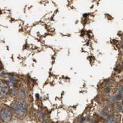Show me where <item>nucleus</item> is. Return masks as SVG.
Masks as SVG:
<instances>
[{"instance_id":"nucleus-1","label":"nucleus","mask_w":123,"mask_h":123,"mask_svg":"<svg viewBox=\"0 0 123 123\" xmlns=\"http://www.w3.org/2000/svg\"><path fill=\"white\" fill-rule=\"evenodd\" d=\"M13 110L17 115L24 117L27 112V105L24 101L19 100L13 105Z\"/></svg>"},{"instance_id":"nucleus-2","label":"nucleus","mask_w":123,"mask_h":123,"mask_svg":"<svg viewBox=\"0 0 123 123\" xmlns=\"http://www.w3.org/2000/svg\"><path fill=\"white\" fill-rule=\"evenodd\" d=\"M12 113H11L9 110L5 108H3L1 110V119L3 121L8 122L11 121L12 119Z\"/></svg>"},{"instance_id":"nucleus-3","label":"nucleus","mask_w":123,"mask_h":123,"mask_svg":"<svg viewBox=\"0 0 123 123\" xmlns=\"http://www.w3.org/2000/svg\"><path fill=\"white\" fill-rule=\"evenodd\" d=\"M0 88H1V90H0V94H1V97H3L5 96L6 94H7V92L9 91V87L7 86V84L3 81L1 82V86H0Z\"/></svg>"},{"instance_id":"nucleus-4","label":"nucleus","mask_w":123,"mask_h":123,"mask_svg":"<svg viewBox=\"0 0 123 123\" xmlns=\"http://www.w3.org/2000/svg\"><path fill=\"white\" fill-rule=\"evenodd\" d=\"M6 83L7 84H9L10 85L12 86L13 87H17V80L15 76L10 75L7 80H6Z\"/></svg>"},{"instance_id":"nucleus-5","label":"nucleus","mask_w":123,"mask_h":123,"mask_svg":"<svg viewBox=\"0 0 123 123\" xmlns=\"http://www.w3.org/2000/svg\"><path fill=\"white\" fill-rule=\"evenodd\" d=\"M105 123H116V117L114 115H111L108 116L105 120Z\"/></svg>"},{"instance_id":"nucleus-6","label":"nucleus","mask_w":123,"mask_h":123,"mask_svg":"<svg viewBox=\"0 0 123 123\" xmlns=\"http://www.w3.org/2000/svg\"><path fill=\"white\" fill-rule=\"evenodd\" d=\"M109 113H110L109 109H108V108H104V109L101 111L100 115L101 116H106L109 115Z\"/></svg>"},{"instance_id":"nucleus-7","label":"nucleus","mask_w":123,"mask_h":123,"mask_svg":"<svg viewBox=\"0 0 123 123\" xmlns=\"http://www.w3.org/2000/svg\"><path fill=\"white\" fill-rule=\"evenodd\" d=\"M18 96L22 98H25V96H26V92L24 89H21L20 90L19 92H18Z\"/></svg>"},{"instance_id":"nucleus-8","label":"nucleus","mask_w":123,"mask_h":123,"mask_svg":"<svg viewBox=\"0 0 123 123\" xmlns=\"http://www.w3.org/2000/svg\"><path fill=\"white\" fill-rule=\"evenodd\" d=\"M108 100L109 101L110 103H112V104H115V102H116V100H117V98H116V97L111 95V96H110L109 97H108Z\"/></svg>"},{"instance_id":"nucleus-9","label":"nucleus","mask_w":123,"mask_h":123,"mask_svg":"<svg viewBox=\"0 0 123 123\" xmlns=\"http://www.w3.org/2000/svg\"><path fill=\"white\" fill-rule=\"evenodd\" d=\"M11 93L12 95H17V93H18V89H17V87H13V88L11 91Z\"/></svg>"},{"instance_id":"nucleus-10","label":"nucleus","mask_w":123,"mask_h":123,"mask_svg":"<svg viewBox=\"0 0 123 123\" xmlns=\"http://www.w3.org/2000/svg\"><path fill=\"white\" fill-rule=\"evenodd\" d=\"M115 110H116V111L117 112V113H119V112H121V111H123V108H122V106H121V105H117V106H116V108H115Z\"/></svg>"},{"instance_id":"nucleus-11","label":"nucleus","mask_w":123,"mask_h":123,"mask_svg":"<svg viewBox=\"0 0 123 123\" xmlns=\"http://www.w3.org/2000/svg\"><path fill=\"white\" fill-rule=\"evenodd\" d=\"M104 92L106 94H110L111 92V89L109 87H105V88H104Z\"/></svg>"},{"instance_id":"nucleus-12","label":"nucleus","mask_w":123,"mask_h":123,"mask_svg":"<svg viewBox=\"0 0 123 123\" xmlns=\"http://www.w3.org/2000/svg\"><path fill=\"white\" fill-rule=\"evenodd\" d=\"M123 94V86H121L118 89H117L116 94Z\"/></svg>"},{"instance_id":"nucleus-13","label":"nucleus","mask_w":123,"mask_h":123,"mask_svg":"<svg viewBox=\"0 0 123 123\" xmlns=\"http://www.w3.org/2000/svg\"><path fill=\"white\" fill-rule=\"evenodd\" d=\"M117 95V97H116V98L118 100H123V94H116Z\"/></svg>"},{"instance_id":"nucleus-14","label":"nucleus","mask_w":123,"mask_h":123,"mask_svg":"<svg viewBox=\"0 0 123 123\" xmlns=\"http://www.w3.org/2000/svg\"><path fill=\"white\" fill-rule=\"evenodd\" d=\"M39 117H40V119H44L46 117V114H44V113H41L39 115Z\"/></svg>"},{"instance_id":"nucleus-15","label":"nucleus","mask_w":123,"mask_h":123,"mask_svg":"<svg viewBox=\"0 0 123 123\" xmlns=\"http://www.w3.org/2000/svg\"><path fill=\"white\" fill-rule=\"evenodd\" d=\"M85 118L84 117H81L80 119H78L79 123H84L85 122Z\"/></svg>"},{"instance_id":"nucleus-16","label":"nucleus","mask_w":123,"mask_h":123,"mask_svg":"<svg viewBox=\"0 0 123 123\" xmlns=\"http://www.w3.org/2000/svg\"><path fill=\"white\" fill-rule=\"evenodd\" d=\"M36 97H37V99H39V95L38 94H36Z\"/></svg>"},{"instance_id":"nucleus-17","label":"nucleus","mask_w":123,"mask_h":123,"mask_svg":"<svg viewBox=\"0 0 123 123\" xmlns=\"http://www.w3.org/2000/svg\"><path fill=\"white\" fill-rule=\"evenodd\" d=\"M122 104H123V99L122 100Z\"/></svg>"},{"instance_id":"nucleus-18","label":"nucleus","mask_w":123,"mask_h":123,"mask_svg":"<svg viewBox=\"0 0 123 123\" xmlns=\"http://www.w3.org/2000/svg\"><path fill=\"white\" fill-rule=\"evenodd\" d=\"M122 39H123V37H122Z\"/></svg>"},{"instance_id":"nucleus-19","label":"nucleus","mask_w":123,"mask_h":123,"mask_svg":"<svg viewBox=\"0 0 123 123\" xmlns=\"http://www.w3.org/2000/svg\"></svg>"},{"instance_id":"nucleus-20","label":"nucleus","mask_w":123,"mask_h":123,"mask_svg":"<svg viewBox=\"0 0 123 123\" xmlns=\"http://www.w3.org/2000/svg\"></svg>"},{"instance_id":"nucleus-21","label":"nucleus","mask_w":123,"mask_h":123,"mask_svg":"<svg viewBox=\"0 0 123 123\" xmlns=\"http://www.w3.org/2000/svg\"></svg>"}]
</instances>
